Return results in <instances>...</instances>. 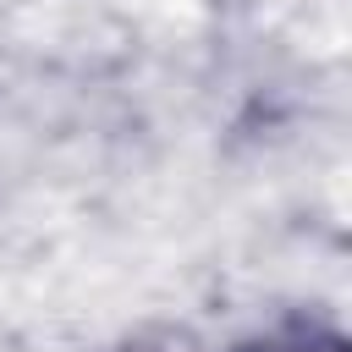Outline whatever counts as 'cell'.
Returning <instances> with one entry per match:
<instances>
[{"mask_svg": "<svg viewBox=\"0 0 352 352\" xmlns=\"http://www.w3.org/2000/svg\"><path fill=\"white\" fill-rule=\"evenodd\" d=\"M236 352H346V341L336 330H319V324H286L275 336H258Z\"/></svg>", "mask_w": 352, "mask_h": 352, "instance_id": "obj_1", "label": "cell"}]
</instances>
